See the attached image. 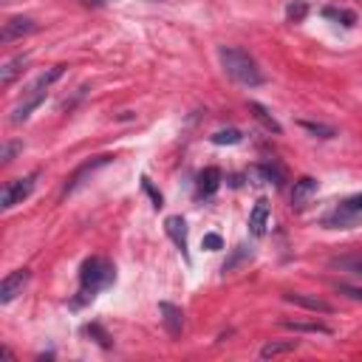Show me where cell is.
<instances>
[{
  "instance_id": "20",
  "label": "cell",
  "mask_w": 362,
  "mask_h": 362,
  "mask_svg": "<svg viewBox=\"0 0 362 362\" xmlns=\"http://www.w3.org/2000/svg\"><path fill=\"white\" fill-rule=\"evenodd\" d=\"M26 63H29V57H14V60H9V63L3 65V71H0V85H12L14 77L23 74Z\"/></svg>"
},
{
  "instance_id": "15",
  "label": "cell",
  "mask_w": 362,
  "mask_h": 362,
  "mask_svg": "<svg viewBox=\"0 0 362 362\" xmlns=\"http://www.w3.org/2000/svg\"><path fill=\"white\" fill-rule=\"evenodd\" d=\"M249 179H252V184L275 181V187H283V170H280V167H272V164H258V167H249Z\"/></svg>"
},
{
  "instance_id": "31",
  "label": "cell",
  "mask_w": 362,
  "mask_h": 362,
  "mask_svg": "<svg viewBox=\"0 0 362 362\" xmlns=\"http://www.w3.org/2000/svg\"><path fill=\"white\" fill-rule=\"evenodd\" d=\"M346 207H348V210H354V212H362V196L348 199V201H346Z\"/></svg>"
},
{
  "instance_id": "26",
  "label": "cell",
  "mask_w": 362,
  "mask_h": 362,
  "mask_svg": "<svg viewBox=\"0 0 362 362\" xmlns=\"http://www.w3.org/2000/svg\"><path fill=\"white\" fill-rule=\"evenodd\" d=\"M300 125H303V131L315 133V136H320V139H334V136H337V131H334L331 125H323V122H300Z\"/></svg>"
},
{
  "instance_id": "2",
  "label": "cell",
  "mask_w": 362,
  "mask_h": 362,
  "mask_svg": "<svg viewBox=\"0 0 362 362\" xmlns=\"http://www.w3.org/2000/svg\"><path fill=\"white\" fill-rule=\"evenodd\" d=\"M116 280V269H113V263L111 260H105V258H88L85 263H82V269H80V286H82V297L77 300V306L80 303H85V300H91L96 292H102L105 286H111Z\"/></svg>"
},
{
  "instance_id": "17",
  "label": "cell",
  "mask_w": 362,
  "mask_h": 362,
  "mask_svg": "<svg viewBox=\"0 0 362 362\" xmlns=\"http://www.w3.org/2000/svg\"><path fill=\"white\" fill-rule=\"evenodd\" d=\"M249 111L255 113V119H258V122H260L263 128H267L269 133H275V136H280V133H283L280 122H278V119H275V116L269 113V108H263L260 102H255V100H252V102H249Z\"/></svg>"
},
{
  "instance_id": "12",
  "label": "cell",
  "mask_w": 362,
  "mask_h": 362,
  "mask_svg": "<svg viewBox=\"0 0 362 362\" xmlns=\"http://www.w3.org/2000/svg\"><path fill=\"white\" fill-rule=\"evenodd\" d=\"M283 300L286 303H295L300 308H308V311H320V315H331V311H334L331 303H326L320 297H311V295H300V292H286Z\"/></svg>"
},
{
  "instance_id": "22",
  "label": "cell",
  "mask_w": 362,
  "mask_h": 362,
  "mask_svg": "<svg viewBox=\"0 0 362 362\" xmlns=\"http://www.w3.org/2000/svg\"><path fill=\"white\" fill-rule=\"evenodd\" d=\"M249 258H252V249H249L247 244L235 247V249H232V255H229V258H227V263H224V275H227V272H232V269L238 267V263H244V260H249Z\"/></svg>"
},
{
  "instance_id": "1",
  "label": "cell",
  "mask_w": 362,
  "mask_h": 362,
  "mask_svg": "<svg viewBox=\"0 0 362 362\" xmlns=\"http://www.w3.org/2000/svg\"><path fill=\"white\" fill-rule=\"evenodd\" d=\"M221 65L227 71V77L235 80L238 85H247V88H258L263 85V74H260V68L255 63V57L249 52H244V48H235V45H224L221 52Z\"/></svg>"
},
{
  "instance_id": "14",
  "label": "cell",
  "mask_w": 362,
  "mask_h": 362,
  "mask_svg": "<svg viewBox=\"0 0 362 362\" xmlns=\"http://www.w3.org/2000/svg\"><path fill=\"white\" fill-rule=\"evenodd\" d=\"M108 161H111V156H96L93 161H88V164H82V167H80V170H77L74 176H71V179L65 181V187H63V196H71V192H74V190H77V187L82 184V179H85V176H91V173L96 170V167H105Z\"/></svg>"
},
{
  "instance_id": "24",
  "label": "cell",
  "mask_w": 362,
  "mask_h": 362,
  "mask_svg": "<svg viewBox=\"0 0 362 362\" xmlns=\"http://www.w3.org/2000/svg\"><path fill=\"white\" fill-rule=\"evenodd\" d=\"M240 139H244V133L235 131V128H227V131L212 133V144H238Z\"/></svg>"
},
{
  "instance_id": "6",
  "label": "cell",
  "mask_w": 362,
  "mask_h": 362,
  "mask_svg": "<svg viewBox=\"0 0 362 362\" xmlns=\"http://www.w3.org/2000/svg\"><path fill=\"white\" fill-rule=\"evenodd\" d=\"M317 190H320V184L311 179V176H303L300 181H295V190H292V207L295 210H303V207H308V201L317 196Z\"/></svg>"
},
{
  "instance_id": "16",
  "label": "cell",
  "mask_w": 362,
  "mask_h": 362,
  "mask_svg": "<svg viewBox=\"0 0 362 362\" xmlns=\"http://www.w3.org/2000/svg\"><path fill=\"white\" fill-rule=\"evenodd\" d=\"M280 326L289 331H297V334H331V326L320 320H280Z\"/></svg>"
},
{
  "instance_id": "21",
  "label": "cell",
  "mask_w": 362,
  "mask_h": 362,
  "mask_svg": "<svg viewBox=\"0 0 362 362\" xmlns=\"http://www.w3.org/2000/svg\"><path fill=\"white\" fill-rule=\"evenodd\" d=\"M323 14H326V17H331V20H337V23H343L346 29L357 26V14H354L351 9H334V6H326V9H323Z\"/></svg>"
},
{
  "instance_id": "32",
  "label": "cell",
  "mask_w": 362,
  "mask_h": 362,
  "mask_svg": "<svg viewBox=\"0 0 362 362\" xmlns=\"http://www.w3.org/2000/svg\"><path fill=\"white\" fill-rule=\"evenodd\" d=\"M85 6H102V0H82Z\"/></svg>"
},
{
  "instance_id": "30",
  "label": "cell",
  "mask_w": 362,
  "mask_h": 362,
  "mask_svg": "<svg viewBox=\"0 0 362 362\" xmlns=\"http://www.w3.org/2000/svg\"><path fill=\"white\" fill-rule=\"evenodd\" d=\"M20 148H23V144H20V142H12V144H3V153H0V159H3V161L9 164V161H12V156H14V153H17Z\"/></svg>"
},
{
  "instance_id": "5",
  "label": "cell",
  "mask_w": 362,
  "mask_h": 362,
  "mask_svg": "<svg viewBox=\"0 0 362 362\" xmlns=\"http://www.w3.org/2000/svg\"><path fill=\"white\" fill-rule=\"evenodd\" d=\"M29 278H32V275H29V269H17V272L6 275V278H3V283H0V303L9 306L17 295H23V289H26Z\"/></svg>"
},
{
  "instance_id": "19",
  "label": "cell",
  "mask_w": 362,
  "mask_h": 362,
  "mask_svg": "<svg viewBox=\"0 0 362 362\" xmlns=\"http://www.w3.org/2000/svg\"><path fill=\"white\" fill-rule=\"evenodd\" d=\"M297 340H283V343H267L260 348V357L263 359H275V357H280V354H292V351H297Z\"/></svg>"
},
{
  "instance_id": "27",
  "label": "cell",
  "mask_w": 362,
  "mask_h": 362,
  "mask_svg": "<svg viewBox=\"0 0 362 362\" xmlns=\"http://www.w3.org/2000/svg\"><path fill=\"white\" fill-rule=\"evenodd\" d=\"M142 190H144V192H148V196H150V201H153V207H156V210H161V207H164V199H161V192H159V190L153 187V181H150L148 176H142Z\"/></svg>"
},
{
  "instance_id": "11",
  "label": "cell",
  "mask_w": 362,
  "mask_h": 362,
  "mask_svg": "<svg viewBox=\"0 0 362 362\" xmlns=\"http://www.w3.org/2000/svg\"><path fill=\"white\" fill-rule=\"evenodd\" d=\"M159 311H161V320H164V328L170 337H181L184 331V315L181 308L173 306V303H159Z\"/></svg>"
},
{
  "instance_id": "8",
  "label": "cell",
  "mask_w": 362,
  "mask_h": 362,
  "mask_svg": "<svg viewBox=\"0 0 362 362\" xmlns=\"http://www.w3.org/2000/svg\"><path fill=\"white\" fill-rule=\"evenodd\" d=\"M357 224H359V212L348 210L346 204H340V210H334L331 215L323 218V227H328V229H351Z\"/></svg>"
},
{
  "instance_id": "25",
  "label": "cell",
  "mask_w": 362,
  "mask_h": 362,
  "mask_svg": "<svg viewBox=\"0 0 362 362\" xmlns=\"http://www.w3.org/2000/svg\"><path fill=\"white\" fill-rule=\"evenodd\" d=\"M82 331H85L88 337H93V340L100 343L102 348H111V337H108V331H105L102 326H96V323H88V326H85Z\"/></svg>"
},
{
  "instance_id": "3",
  "label": "cell",
  "mask_w": 362,
  "mask_h": 362,
  "mask_svg": "<svg viewBox=\"0 0 362 362\" xmlns=\"http://www.w3.org/2000/svg\"><path fill=\"white\" fill-rule=\"evenodd\" d=\"M63 68H65V65H54L52 71H48V74L37 77V82L26 91V100H23V102L14 108V113H12V122H14V125L26 122V119L32 116V111H34V108H40V102L45 100V93H48V85H52L54 80H60V77H63Z\"/></svg>"
},
{
  "instance_id": "18",
  "label": "cell",
  "mask_w": 362,
  "mask_h": 362,
  "mask_svg": "<svg viewBox=\"0 0 362 362\" xmlns=\"http://www.w3.org/2000/svg\"><path fill=\"white\" fill-rule=\"evenodd\" d=\"M331 269L340 272H351V275H362V255H343V258H331L328 260Z\"/></svg>"
},
{
  "instance_id": "4",
  "label": "cell",
  "mask_w": 362,
  "mask_h": 362,
  "mask_svg": "<svg viewBox=\"0 0 362 362\" xmlns=\"http://www.w3.org/2000/svg\"><path fill=\"white\" fill-rule=\"evenodd\" d=\"M34 184H37V173H32V176H26V179H17V181H9V184L3 187V192H0V207H3V210H12V207L23 204V201H26L32 192H34Z\"/></svg>"
},
{
  "instance_id": "10",
  "label": "cell",
  "mask_w": 362,
  "mask_h": 362,
  "mask_svg": "<svg viewBox=\"0 0 362 362\" xmlns=\"http://www.w3.org/2000/svg\"><path fill=\"white\" fill-rule=\"evenodd\" d=\"M164 229H167V235L173 238V244L181 249L184 260H190V252H187V221L181 218V215H170V218L164 221Z\"/></svg>"
},
{
  "instance_id": "13",
  "label": "cell",
  "mask_w": 362,
  "mask_h": 362,
  "mask_svg": "<svg viewBox=\"0 0 362 362\" xmlns=\"http://www.w3.org/2000/svg\"><path fill=\"white\" fill-rule=\"evenodd\" d=\"M269 227V199H258L255 201V210L249 215V232L252 238H260Z\"/></svg>"
},
{
  "instance_id": "7",
  "label": "cell",
  "mask_w": 362,
  "mask_h": 362,
  "mask_svg": "<svg viewBox=\"0 0 362 362\" xmlns=\"http://www.w3.org/2000/svg\"><path fill=\"white\" fill-rule=\"evenodd\" d=\"M32 32H37V23L32 17H12V20L3 23V34H0V37H3V43H12V40L26 37Z\"/></svg>"
},
{
  "instance_id": "29",
  "label": "cell",
  "mask_w": 362,
  "mask_h": 362,
  "mask_svg": "<svg viewBox=\"0 0 362 362\" xmlns=\"http://www.w3.org/2000/svg\"><path fill=\"white\" fill-rule=\"evenodd\" d=\"M334 289H337V292H343L346 297H351V300L362 303V289H357V286H348V283H334Z\"/></svg>"
},
{
  "instance_id": "28",
  "label": "cell",
  "mask_w": 362,
  "mask_h": 362,
  "mask_svg": "<svg viewBox=\"0 0 362 362\" xmlns=\"http://www.w3.org/2000/svg\"><path fill=\"white\" fill-rule=\"evenodd\" d=\"M201 247H204V249H210V252H218V249H224V240H221V235H218V232H207V235H204V240H201Z\"/></svg>"
},
{
  "instance_id": "23",
  "label": "cell",
  "mask_w": 362,
  "mask_h": 362,
  "mask_svg": "<svg viewBox=\"0 0 362 362\" xmlns=\"http://www.w3.org/2000/svg\"><path fill=\"white\" fill-rule=\"evenodd\" d=\"M308 14V3L306 0H292V3L286 6V20L289 23H303Z\"/></svg>"
},
{
  "instance_id": "9",
  "label": "cell",
  "mask_w": 362,
  "mask_h": 362,
  "mask_svg": "<svg viewBox=\"0 0 362 362\" xmlns=\"http://www.w3.org/2000/svg\"><path fill=\"white\" fill-rule=\"evenodd\" d=\"M218 187H221V170L218 167H207V170H201V176H199L196 196L199 199H212L215 192H218Z\"/></svg>"
}]
</instances>
